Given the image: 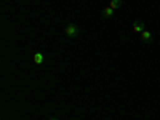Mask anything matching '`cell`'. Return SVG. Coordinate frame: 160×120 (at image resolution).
I'll list each match as a JSON object with an SVG mask.
<instances>
[{
    "instance_id": "cell-6",
    "label": "cell",
    "mask_w": 160,
    "mask_h": 120,
    "mask_svg": "<svg viewBox=\"0 0 160 120\" xmlns=\"http://www.w3.org/2000/svg\"><path fill=\"white\" fill-rule=\"evenodd\" d=\"M123 5V0H111V5L109 7H112L114 10H117V8H120Z\"/></svg>"
},
{
    "instance_id": "cell-1",
    "label": "cell",
    "mask_w": 160,
    "mask_h": 120,
    "mask_svg": "<svg viewBox=\"0 0 160 120\" xmlns=\"http://www.w3.org/2000/svg\"><path fill=\"white\" fill-rule=\"evenodd\" d=\"M64 34H66V37H68V38H75V37H78V34H80V28H78L77 24L71 22V24L66 26Z\"/></svg>"
},
{
    "instance_id": "cell-2",
    "label": "cell",
    "mask_w": 160,
    "mask_h": 120,
    "mask_svg": "<svg viewBox=\"0 0 160 120\" xmlns=\"http://www.w3.org/2000/svg\"><path fill=\"white\" fill-rule=\"evenodd\" d=\"M133 31H135V32L139 35L141 32H144V31H146V22H144V21H141V19H136L135 22H133Z\"/></svg>"
},
{
    "instance_id": "cell-7",
    "label": "cell",
    "mask_w": 160,
    "mask_h": 120,
    "mask_svg": "<svg viewBox=\"0 0 160 120\" xmlns=\"http://www.w3.org/2000/svg\"><path fill=\"white\" fill-rule=\"evenodd\" d=\"M48 120H58L56 117H51V118H48Z\"/></svg>"
},
{
    "instance_id": "cell-3",
    "label": "cell",
    "mask_w": 160,
    "mask_h": 120,
    "mask_svg": "<svg viewBox=\"0 0 160 120\" xmlns=\"http://www.w3.org/2000/svg\"><path fill=\"white\" fill-rule=\"evenodd\" d=\"M139 37H141V40H142V43H146V45H151V43L154 42V35H152L149 31L141 32V34H139Z\"/></svg>"
},
{
    "instance_id": "cell-5",
    "label": "cell",
    "mask_w": 160,
    "mask_h": 120,
    "mask_svg": "<svg viewBox=\"0 0 160 120\" xmlns=\"http://www.w3.org/2000/svg\"><path fill=\"white\" fill-rule=\"evenodd\" d=\"M32 59H34V62L37 64V66H40V64H42L43 61H45V56L42 55V53H34V56H32Z\"/></svg>"
},
{
    "instance_id": "cell-4",
    "label": "cell",
    "mask_w": 160,
    "mask_h": 120,
    "mask_svg": "<svg viewBox=\"0 0 160 120\" xmlns=\"http://www.w3.org/2000/svg\"><path fill=\"white\" fill-rule=\"evenodd\" d=\"M101 15H102V18H106V19L112 18V16H114V8H112V7H106V8H102V10H101Z\"/></svg>"
}]
</instances>
